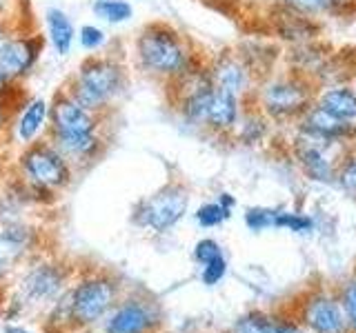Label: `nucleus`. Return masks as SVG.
<instances>
[{
    "instance_id": "nucleus-1",
    "label": "nucleus",
    "mask_w": 356,
    "mask_h": 333,
    "mask_svg": "<svg viewBox=\"0 0 356 333\" xmlns=\"http://www.w3.org/2000/svg\"><path fill=\"white\" fill-rule=\"evenodd\" d=\"M127 69L118 58L89 56L81 62L65 92L85 109L94 111V114H105L127 92Z\"/></svg>"
},
{
    "instance_id": "nucleus-2",
    "label": "nucleus",
    "mask_w": 356,
    "mask_h": 333,
    "mask_svg": "<svg viewBox=\"0 0 356 333\" xmlns=\"http://www.w3.org/2000/svg\"><path fill=\"white\" fill-rule=\"evenodd\" d=\"M134 47H136L140 69L147 71L149 76L163 78L167 83L196 65L187 40L165 22L145 25L136 42H134Z\"/></svg>"
},
{
    "instance_id": "nucleus-3",
    "label": "nucleus",
    "mask_w": 356,
    "mask_h": 333,
    "mask_svg": "<svg viewBox=\"0 0 356 333\" xmlns=\"http://www.w3.org/2000/svg\"><path fill=\"white\" fill-rule=\"evenodd\" d=\"M20 169L33 189L54 191L70 182L72 166L51 147L49 140H36L27 144L20 155Z\"/></svg>"
},
{
    "instance_id": "nucleus-4",
    "label": "nucleus",
    "mask_w": 356,
    "mask_h": 333,
    "mask_svg": "<svg viewBox=\"0 0 356 333\" xmlns=\"http://www.w3.org/2000/svg\"><path fill=\"white\" fill-rule=\"evenodd\" d=\"M187 211V191L178 182H170L159 189L149 198L140 200L134 209V220L140 227H147L156 233L170 231L183 220Z\"/></svg>"
},
{
    "instance_id": "nucleus-5",
    "label": "nucleus",
    "mask_w": 356,
    "mask_h": 333,
    "mask_svg": "<svg viewBox=\"0 0 356 333\" xmlns=\"http://www.w3.org/2000/svg\"><path fill=\"white\" fill-rule=\"evenodd\" d=\"M44 47V40L36 33L27 31H11L9 36L0 42V76L7 83L18 85L20 80L33 71L40 53Z\"/></svg>"
},
{
    "instance_id": "nucleus-6",
    "label": "nucleus",
    "mask_w": 356,
    "mask_h": 333,
    "mask_svg": "<svg viewBox=\"0 0 356 333\" xmlns=\"http://www.w3.org/2000/svg\"><path fill=\"white\" fill-rule=\"evenodd\" d=\"M103 125V114L78 105L76 100L60 89L49 103V133H98Z\"/></svg>"
},
{
    "instance_id": "nucleus-7",
    "label": "nucleus",
    "mask_w": 356,
    "mask_h": 333,
    "mask_svg": "<svg viewBox=\"0 0 356 333\" xmlns=\"http://www.w3.org/2000/svg\"><path fill=\"white\" fill-rule=\"evenodd\" d=\"M116 300V287L107 278H92L78 284L72 296L70 311L72 318L81 325H92L111 309Z\"/></svg>"
},
{
    "instance_id": "nucleus-8",
    "label": "nucleus",
    "mask_w": 356,
    "mask_h": 333,
    "mask_svg": "<svg viewBox=\"0 0 356 333\" xmlns=\"http://www.w3.org/2000/svg\"><path fill=\"white\" fill-rule=\"evenodd\" d=\"M265 111L274 118H289L307 105V89L294 80H276L263 92Z\"/></svg>"
},
{
    "instance_id": "nucleus-9",
    "label": "nucleus",
    "mask_w": 356,
    "mask_h": 333,
    "mask_svg": "<svg viewBox=\"0 0 356 333\" xmlns=\"http://www.w3.org/2000/svg\"><path fill=\"white\" fill-rule=\"evenodd\" d=\"M47 140L70 166L94 162L103 149V138L98 133H49Z\"/></svg>"
},
{
    "instance_id": "nucleus-10",
    "label": "nucleus",
    "mask_w": 356,
    "mask_h": 333,
    "mask_svg": "<svg viewBox=\"0 0 356 333\" xmlns=\"http://www.w3.org/2000/svg\"><path fill=\"white\" fill-rule=\"evenodd\" d=\"M47 127H49V103L44 98H31L18 111L14 136L20 144L27 147V144L36 142Z\"/></svg>"
},
{
    "instance_id": "nucleus-11",
    "label": "nucleus",
    "mask_w": 356,
    "mask_h": 333,
    "mask_svg": "<svg viewBox=\"0 0 356 333\" xmlns=\"http://www.w3.org/2000/svg\"><path fill=\"white\" fill-rule=\"evenodd\" d=\"M154 327V316L147 305L129 300L118 307L107 320L105 333H147Z\"/></svg>"
},
{
    "instance_id": "nucleus-12",
    "label": "nucleus",
    "mask_w": 356,
    "mask_h": 333,
    "mask_svg": "<svg viewBox=\"0 0 356 333\" xmlns=\"http://www.w3.org/2000/svg\"><path fill=\"white\" fill-rule=\"evenodd\" d=\"M31 242H33L31 229L25 225H18V222L0 231V278L14 269L18 260L31 247Z\"/></svg>"
},
{
    "instance_id": "nucleus-13",
    "label": "nucleus",
    "mask_w": 356,
    "mask_h": 333,
    "mask_svg": "<svg viewBox=\"0 0 356 333\" xmlns=\"http://www.w3.org/2000/svg\"><path fill=\"white\" fill-rule=\"evenodd\" d=\"M305 325L314 333H343L345 316L327 296H318L305 307Z\"/></svg>"
},
{
    "instance_id": "nucleus-14",
    "label": "nucleus",
    "mask_w": 356,
    "mask_h": 333,
    "mask_svg": "<svg viewBox=\"0 0 356 333\" xmlns=\"http://www.w3.org/2000/svg\"><path fill=\"white\" fill-rule=\"evenodd\" d=\"M236 122H238V96L225 92V89L214 87L209 107H207L205 127L216 129V131H227L236 125Z\"/></svg>"
},
{
    "instance_id": "nucleus-15",
    "label": "nucleus",
    "mask_w": 356,
    "mask_h": 333,
    "mask_svg": "<svg viewBox=\"0 0 356 333\" xmlns=\"http://www.w3.org/2000/svg\"><path fill=\"white\" fill-rule=\"evenodd\" d=\"M44 25H47V38L54 51L58 56H67L72 51V44L76 40V29L72 18L63 9L51 7L44 11Z\"/></svg>"
},
{
    "instance_id": "nucleus-16",
    "label": "nucleus",
    "mask_w": 356,
    "mask_h": 333,
    "mask_svg": "<svg viewBox=\"0 0 356 333\" xmlns=\"http://www.w3.org/2000/svg\"><path fill=\"white\" fill-rule=\"evenodd\" d=\"M211 83L218 89H225V92L241 96L245 92V85H248V69L243 67L232 56H222V58L214 65V69L209 71Z\"/></svg>"
},
{
    "instance_id": "nucleus-17",
    "label": "nucleus",
    "mask_w": 356,
    "mask_h": 333,
    "mask_svg": "<svg viewBox=\"0 0 356 333\" xmlns=\"http://www.w3.org/2000/svg\"><path fill=\"white\" fill-rule=\"evenodd\" d=\"M60 287H63L60 271L47 264L36 266L25 280V291L33 300H49L60 291Z\"/></svg>"
},
{
    "instance_id": "nucleus-18",
    "label": "nucleus",
    "mask_w": 356,
    "mask_h": 333,
    "mask_svg": "<svg viewBox=\"0 0 356 333\" xmlns=\"http://www.w3.org/2000/svg\"><path fill=\"white\" fill-rule=\"evenodd\" d=\"M303 129L307 133H316V136H323V138H339L350 131V125L334 114H330V111H325L323 107H314L307 111Z\"/></svg>"
},
{
    "instance_id": "nucleus-19",
    "label": "nucleus",
    "mask_w": 356,
    "mask_h": 333,
    "mask_svg": "<svg viewBox=\"0 0 356 333\" xmlns=\"http://www.w3.org/2000/svg\"><path fill=\"white\" fill-rule=\"evenodd\" d=\"M318 107H323L345 122L356 120V94H352L350 89H343V87L330 89V92L323 94Z\"/></svg>"
},
{
    "instance_id": "nucleus-20",
    "label": "nucleus",
    "mask_w": 356,
    "mask_h": 333,
    "mask_svg": "<svg viewBox=\"0 0 356 333\" xmlns=\"http://www.w3.org/2000/svg\"><path fill=\"white\" fill-rule=\"evenodd\" d=\"M300 164L305 166V171L314 178V180H323L327 182L332 178V162L325 155L321 147H314V144H305L300 149Z\"/></svg>"
},
{
    "instance_id": "nucleus-21",
    "label": "nucleus",
    "mask_w": 356,
    "mask_h": 333,
    "mask_svg": "<svg viewBox=\"0 0 356 333\" xmlns=\"http://www.w3.org/2000/svg\"><path fill=\"white\" fill-rule=\"evenodd\" d=\"M92 11L96 18L109 22V25H120L134 16V7L127 0H94Z\"/></svg>"
},
{
    "instance_id": "nucleus-22",
    "label": "nucleus",
    "mask_w": 356,
    "mask_h": 333,
    "mask_svg": "<svg viewBox=\"0 0 356 333\" xmlns=\"http://www.w3.org/2000/svg\"><path fill=\"white\" fill-rule=\"evenodd\" d=\"M274 227L276 229H289L294 233H307L314 229V222L312 218L303 214H289V211H276L274 216Z\"/></svg>"
},
{
    "instance_id": "nucleus-23",
    "label": "nucleus",
    "mask_w": 356,
    "mask_h": 333,
    "mask_svg": "<svg viewBox=\"0 0 356 333\" xmlns=\"http://www.w3.org/2000/svg\"><path fill=\"white\" fill-rule=\"evenodd\" d=\"M232 214V209H225L220 203H207L196 211V220L200 227H218L220 222H225Z\"/></svg>"
},
{
    "instance_id": "nucleus-24",
    "label": "nucleus",
    "mask_w": 356,
    "mask_h": 333,
    "mask_svg": "<svg viewBox=\"0 0 356 333\" xmlns=\"http://www.w3.org/2000/svg\"><path fill=\"white\" fill-rule=\"evenodd\" d=\"M76 40L85 51H96L107 42V33L96 25H83L76 31Z\"/></svg>"
},
{
    "instance_id": "nucleus-25",
    "label": "nucleus",
    "mask_w": 356,
    "mask_h": 333,
    "mask_svg": "<svg viewBox=\"0 0 356 333\" xmlns=\"http://www.w3.org/2000/svg\"><path fill=\"white\" fill-rule=\"evenodd\" d=\"M236 333H274V320L259 314H250L238 320Z\"/></svg>"
},
{
    "instance_id": "nucleus-26",
    "label": "nucleus",
    "mask_w": 356,
    "mask_h": 333,
    "mask_svg": "<svg viewBox=\"0 0 356 333\" xmlns=\"http://www.w3.org/2000/svg\"><path fill=\"white\" fill-rule=\"evenodd\" d=\"M274 216H276V209L254 207V209H248V214H245V225L252 231H263L267 227H274Z\"/></svg>"
},
{
    "instance_id": "nucleus-27",
    "label": "nucleus",
    "mask_w": 356,
    "mask_h": 333,
    "mask_svg": "<svg viewBox=\"0 0 356 333\" xmlns=\"http://www.w3.org/2000/svg\"><path fill=\"white\" fill-rule=\"evenodd\" d=\"M225 273H227V260L222 258V253L220 255H216V258H211V260H207L205 264H203V282L205 284H218L222 278H225Z\"/></svg>"
},
{
    "instance_id": "nucleus-28",
    "label": "nucleus",
    "mask_w": 356,
    "mask_h": 333,
    "mask_svg": "<svg viewBox=\"0 0 356 333\" xmlns=\"http://www.w3.org/2000/svg\"><path fill=\"white\" fill-rule=\"evenodd\" d=\"M285 5L296 14H316V11H325L332 0H285Z\"/></svg>"
},
{
    "instance_id": "nucleus-29",
    "label": "nucleus",
    "mask_w": 356,
    "mask_h": 333,
    "mask_svg": "<svg viewBox=\"0 0 356 333\" xmlns=\"http://www.w3.org/2000/svg\"><path fill=\"white\" fill-rule=\"evenodd\" d=\"M343 316L356 331V282H350L343 291Z\"/></svg>"
},
{
    "instance_id": "nucleus-30",
    "label": "nucleus",
    "mask_w": 356,
    "mask_h": 333,
    "mask_svg": "<svg viewBox=\"0 0 356 333\" xmlns=\"http://www.w3.org/2000/svg\"><path fill=\"white\" fill-rule=\"evenodd\" d=\"M216 255H220V247H218V242H216V240H209V238L200 240V242L196 244V249H194V258H196L200 264H205L207 260L216 258Z\"/></svg>"
},
{
    "instance_id": "nucleus-31",
    "label": "nucleus",
    "mask_w": 356,
    "mask_h": 333,
    "mask_svg": "<svg viewBox=\"0 0 356 333\" xmlns=\"http://www.w3.org/2000/svg\"><path fill=\"white\" fill-rule=\"evenodd\" d=\"M263 120L261 118H248L243 122V127H241V138L245 142H256L261 136H263Z\"/></svg>"
},
{
    "instance_id": "nucleus-32",
    "label": "nucleus",
    "mask_w": 356,
    "mask_h": 333,
    "mask_svg": "<svg viewBox=\"0 0 356 333\" xmlns=\"http://www.w3.org/2000/svg\"><path fill=\"white\" fill-rule=\"evenodd\" d=\"M341 185L350 191H356V158L348 162V166L341 171Z\"/></svg>"
},
{
    "instance_id": "nucleus-33",
    "label": "nucleus",
    "mask_w": 356,
    "mask_h": 333,
    "mask_svg": "<svg viewBox=\"0 0 356 333\" xmlns=\"http://www.w3.org/2000/svg\"><path fill=\"white\" fill-rule=\"evenodd\" d=\"M11 122V109H9V98H0V138L5 136Z\"/></svg>"
},
{
    "instance_id": "nucleus-34",
    "label": "nucleus",
    "mask_w": 356,
    "mask_h": 333,
    "mask_svg": "<svg viewBox=\"0 0 356 333\" xmlns=\"http://www.w3.org/2000/svg\"><path fill=\"white\" fill-rule=\"evenodd\" d=\"M274 333H305V331H300L296 325H289V322H274Z\"/></svg>"
},
{
    "instance_id": "nucleus-35",
    "label": "nucleus",
    "mask_w": 356,
    "mask_h": 333,
    "mask_svg": "<svg viewBox=\"0 0 356 333\" xmlns=\"http://www.w3.org/2000/svg\"><path fill=\"white\" fill-rule=\"evenodd\" d=\"M11 31H14V22H11V18H0V42H3Z\"/></svg>"
},
{
    "instance_id": "nucleus-36",
    "label": "nucleus",
    "mask_w": 356,
    "mask_h": 333,
    "mask_svg": "<svg viewBox=\"0 0 356 333\" xmlns=\"http://www.w3.org/2000/svg\"><path fill=\"white\" fill-rule=\"evenodd\" d=\"M11 92H14V85L7 83L3 76H0V98H9Z\"/></svg>"
},
{
    "instance_id": "nucleus-37",
    "label": "nucleus",
    "mask_w": 356,
    "mask_h": 333,
    "mask_svg": "<svg viewBox=\"0 0 356 333\" xmlns=\"http://www.w3.org/2000/svg\"><path fill=\"white\" fill-rule=\"evenodd\" d=\"M11 7H14V0H0V18H9Z\"/></svg>"
},
{
    "instance_id": "nucleus-38",
    "label": "nucleus",
    "mask_w": 356,
    "mask_h": 333,
    "mask_svg": "<svg viewBox=\"0 0 356 333\" xmlns=\"http://www.w3.org/2000/svg\"><path fill=\"white\" fill-rule=\"evenodd\" d=\"M218 203H220L222 207H225V209H232V207H234V198H232L229 194H222Z\"/></svg>"
},
{
    "instance_id": "nucleus-39",
    "label": "nucleus",
    "mask_w": 356,
    "mask_h": 333,
    "mask_svg": "<svg viewBox=\"0 0 356 333\" xmlns=\"http://www.w3.org/2000/svg\"><path fill=\"white\" fill-rule=\"evenodd\" d=\"M5 333H31V331H27V329H22V327H5Z\"/></svg>"
},
{
    "instance_id": "nucleus-40",
    "label": "nucleus",
    "mask_w": 356,
    "mask_h": 333,
    "mask_svg": "<svg viewBox=\"0 0 356 333\" xmlns=\"http://www.w3.org/2000/svg\"><path fill=\"white\" fill-rule=\"evenodd\" d=\"M332 3H337V0H332Z\"/></svg>"
}]
</instances>
